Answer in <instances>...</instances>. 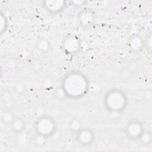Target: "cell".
Here are the masks:
<instances>
[{"mask_svg": "<svg viewBox=\"0 0 152 152\" xmlns=\"http://www.w3.org/2000/svg\"><path fill=\"white\" fill-rule=\"evenodd\" d=\"M83 127L81 121L76 118H72L70 120L68 124L69 129L73 134H75L77 131H78Z\"/></svg>", "mask_w": 152, "mask_h": 152, "instance_id": "obj_12", "label": "cell"}, {"mask_svg": "<svg viewBox=\"0 0 152 152\" xmlns=\"http://www.w3.org/2000/svg\"><path fill=\"white\" fill-rule=\"evenodd\" d=\"M75 140L78 144L83 147L92 145L95 140L96 135L94 131L88 127H82L75 134Z\"/></svg>", "mask_w": 152, "mask_h": 152, "instance_id": "obj_6", "label": "cell"}, {"mask_svg": "<svg viewBox=\"0 0 152 152\" xmlns=\"http://www.w3.org/2000/svg\"><path fill=\"white\" fill-rule=\"evenodd\" d=\"M127 46L132 52H137L145 47V40L138 34H134L129 38Z\"/></svg>", "mask_w": 152, "mask_h": 152, "instance_id": "obj_9", "label": "cell"}, {"mask_svg": "<svg viewBox=\"0 0 152 152\" xmlns=\"http://www.w3.org/2000/svg\"><path fill=\"white\" fill-rule=\"evenodd\" d=\"M96 19V12L92 9L88 8L83 9L77 16L78 24L83 28L91 27L95 22Z\"/></svg>", "mask_w": 152, "mask_h": 152, "instance_id": "obj_7", "label": "cell"}, {"mask_svg": "<svg viewBox=\"0 0 152 152\" xmlns=\"http://www.w3.org/2000/svg\"><path fill=\"white\" fill-rule=\"evenodd\" d=\"M67 2L65 1H44L42 6L49 13L55 15L62 12L66 7Z\"/></svg>", "mask_w": 152, "mask_h": 152, "instance_id": "obj_8", "label": "cell"}, {"mask_svg": "<svg viewBox=\"0 0 152 152\" xmlns=\"http://www.w3.org/2000/svg\"><path fill=\"white\" fill-rule=\"evenodd\" d=\"M33 128L36 135L48 140L55 133L57 125L52 116L48 114H43L36 119Z\"/></svg>", "mask_w": 152, "mask_h": 152, "instance_id": "obj_3", "label": "cell"}, {"mask_svg": "<svg viewBox=\"0 0 152 152\" xmlns=\"http://www.w3.org/2000/svg\"><path fill=\"white\" fill-rule=\"evenodd\" d=\"M103 104L109 113H120L126 110L128 105V97L122 89L112 88L104 93Z\"/></svg>", "mask_w": 152, "mask_h": 152, "instance_id": "obj_2", "label": "cell"}, {"mask_svg": "<svg viewBox=\"0 0 152 152\" xmlns=\"http://www.w3.org/2000/svg\"><path fill=\"white\" fill-rule=\"evenodd\" d=\"M145 129L144 125L141 121L137 119H132L126 123L124 132L129 140L139 141Z\"/></svg>", "mask_w": 152, "mask_h": 152, "instance_id": "obj_5", "label": "cell"}, {"mask_svg": "<svg viewBox=\"0 0 152 152\" xmlns=\"http://www.w3.org/2000/svg\"><path fill=\"white\" fill-rule=\"evenodd\" d=\"M61 88L66 97L71 100H78L88 93L90 81L83 72L72 69L63 76L61 81Z\"/></svg>", "mask_w": 152, "mask_h": 152, "instance_id": "obj_1", "label": "cell"}, {"mask_svg": "<svg viewBox=\"0 0 152 152\" xmlns=\"http://www.w3.org/2000/svg\"><path fill=\"white\" fill-rule=\"evenodd\" d=\"M14 116L12 115L10 112H5V113L2 115V119L4 120L5 122L10 124Z\"/></svg>", "mask_w": 152, "mask_h": 152, "instance_id": "obj_15", "label": "cell"}, {"mask_svg": "<svg viewBox=\"0 0 152 152\" xmlns=\"http://www.w3.org/2000/svg\"><path fill=\"white\" fill-rule=\"evenodd\" d=\"M35 46L37 50L42 53H46L50 49V43L46 37H40L36 41Z\"/></svg>", "mask_w": 152, "mask_h": 152, "instance_id": "obj_11", "label": "cell"}, {"mask_svg": "<svg viewBox=\"0 0 152 152\" xmlns=\"http://www.w3.org/2000/svg\"><path fill=\"white\" fill-rule=\"evenodd\" d=\"M8 20L7 17L2 12L1 13V34H2L7 31L8 27Z\"/></svg>", "mask_w": 152, "mask_h": 152, "instance_id": "obj_13", "label": "cell"}, {"mask_svg": "<svg viewBox=\"0 0 152 152\" xmlns=\"http://www.w3.org/2000/svg\"><path fill=\"white\" fill-rule=\"evenodd\" d=\"M142 144L148 145L151 142V131L149 130L145 129L143 134L139 140Z\"/></svg>", "mask_w": 152, "mask_h": 152, "instance_id": "obj_14", "label": "cell"}, {"mask_svg": "<svg viewBox=\"0 0 152 152\" xmlns=\"http://www.w3.org/2000/svg\"><path fill=\"white\" fill-rule=\"evenodd\" d=\"M10 124L12 131L17 134L23 133L26 128V122L24 119L20 116H14Z\"/></svg>", "mask_w": 152, "mask_h": 152, "instance_id": "obj_10", "label": "cell"}, {"mask_svg": "<svg viewBox=\"0 0 152 152\" xmlns=\"http://www.w3.org/2000/svg\"><path fill=\"white\" fill-rule=\"evenodd\" d=\"M61 48L66 55L71 56L77 55L81 49V40L76 34L69 33L62 40Z\"/></svg>", "mask_w": 152, "mask_h": 152, "instance_id": "obj_4", "label": "cell"}]
</instances>
